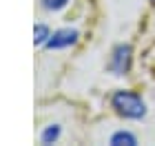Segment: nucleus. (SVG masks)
I'll list each match as a JSON object with an SVG mask.
<instances>
[{
	"mask_svg": "<svg viewBox=\"0 0 155 146\" xmlns=\"http://www.w3.org/2000/svg\"><path fill=\"white\" fill-rule=\"evenodd\" d=\"M67 2H69V0H42L45 9H49V11H58V9H62Z\"/></svg>",
	"mask_w": 155,
	"mask_h": 146,
	"instance_id": "7",
	"label": "nucleus"
},
{
	"mask_svg": "<svg viewBox=\"0 0 155 146\" xmlns=\"http://www.w3.org/2000/svg\"><path fill=\"white\" fill-rule=\"evenodd\" d=\"M58 137H60V126L58 124H51L49 128H45V133L40 135V140H42V144H53Z\"/></svg>",
	"mask_w": 155,
	"mask_h": 146,
	"instance_id": "4",
	"label": "nucleus"
},
{
	"mask_svg": "<svg viewBox=\"0 0 155 146\" xmlns=\"http://www.w3.org/2000/svg\"><path fill=\"white\" fill-rule=\"evenodd\" d=\"M75 40H78V31L75 29H60L47 40L45 47L47 49H64V47L75 44Z\"/></svg>",
	"mask_w": 155,
	"mask_h": 146,
	"instance_id": "3",
	"label": "nucleus"
},
{
	"mask_svg": "<svg viewBox=\"0 0 155 146\" xmlns=\"http://www.w3.org/2000/svg\"><path fill=\"white\" fill-rule=\"evenodd\" d=\"M111 104H113V109L120 115L131 117V120H140V117H144V113H146V106H144L142 97L137 93H131V91H115L113 97H111Z\"/></svg>",
	"mask_w": 155,
	"mask_h": 146,
	"instance_id": "1",
	"label": "nucleus"
},
{
	"mask_svg": "<svg viewBox=\"0 0 155 146\" xmlns=\"http://www.w3.org/2000/svg\"><path fill=\"white\" fill-rule=\"evenodd\" d=\"M129 67H131V47L129 44H120L115 51H113L111 69H113L117 75H122V73L129 71Z\"/></svg>",
	"mask_w": 155,
	"mask_h": 146,
	"instance_id": "2",
	"label": "nucleus"
},
{
	"mask_svg": "<svg viewBox=\"0 0 155 146\" xmlns=\"http://www.w3.org/2000/svg\"><path fill=\"white\" fill-rule=\"evenodd\" d=\"M111 144L113 146H122V144H126V146H135L137 142H135V137H133L131 133H115L113 137H111Z\"/></svg>",
	"mask_w": 155,
	"mask_h": 146,
	"instance_id": "5",
	"label": "nucleus"
},
{
	"mask_svg": "<svg viewBox=\"0 0 155 146\" xmlns=\"http://www.w3.org/2000/svg\"><path fill=\"white\" fill-rule=\"evenodd\" d=\"M51 38V33L45 24H36V29H33V42L36 44H47V40Z\"/></svg>",
	"mask_w": 155,
	"mask_h": 146,
	"instance_id": "6",
	"label": "nucleus"
}]
</instances>
